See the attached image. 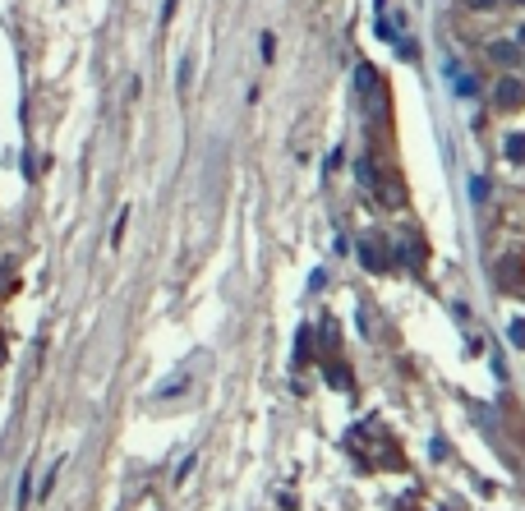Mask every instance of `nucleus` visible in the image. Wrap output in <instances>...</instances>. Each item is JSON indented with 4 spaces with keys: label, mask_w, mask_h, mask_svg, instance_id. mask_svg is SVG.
Segmentation results:
<instances>
[{
    "label": "nucleus",
    "mask_w": 525,
    "mask_h": 511,
    "mask_svg": "<svg viewBox=\"0 0 525 511\" xmlns=\"http://www.w3.org/2000/svg\"><path fill=\"white\" fill-rule=\"evenodd\" d=\"M521 5H525V0H521Z\"/></svg>",
    "instance_id": "nucleus-12"
},
{
    "label": "nucleus",
    "mask_w": 525,
    "mask_h": 511,
    "mask_svg": "<svg viewBox=\"0 0 525 511\" xmlns=\"http://www.w3.org/2000/svg\"><path fill=\"white\" fill-rule=\"evenodd\" d=\"M484 56H489L493 65H516V60H521V42H493Z\"/></svg>",
    "instance_id": "nucleus-3"
},
{
    "label": "nucleus",
    "mask_w": 525,
    "mask_h": 511,
    "mask_svg": "<svg viewBox=\"0 0 525 511\" xmlns=\"http://www.w3.org/2000/svg\"><path fill=\"white\" fill-rule=\"evenodd\" d=\"M359 180L383 207H405V189H401V175L396 170H378L373 161H359Z\"/></svg>",
    "instance_id": "nucleus-1"
},
{
    "label": "nucleus",
    "mask_w": 525,
    "mask_h": 511,
    "mask_svg": "<svg viewBox=\"0 0 525 511\" xmlns=\"http://www.w3.org/2000/svg\"><path fill=\"white\" fill-rule=\"evenodd\" d=\"M511 341H516V345H525V323H516V327H511Z\"/></svg>",
    "instance_id": "nucleus-8"
},
{
    "label": "nucleus",
    "mask_w": 525,
    "mask_h": 511,
    "mask_svg": "<svg viewBox=\"0 0 525 511\" xmlns=\"http://www.w3.org/2000/svg\"><path fill=\"white\" fill-rule=\"evenodd\" d=\"M0 286H5V272H0Z\"/></svg>",
    "instance_id": "nucleus-11"
},
{
    "label": "nucleus",
    "mask_w": 525,
    "mask_h": 511,
    "mask_svg": "<svg viewBox=\"0 0 525 511\" xmlns=\"http://www.w3.org/2000/svg\"><path fill=\"white\" fill-rule=\"evenodd\" d=\"M502 281H507V286H525V263L521 258H507V263H502Z\"/></svg>",
    "instance_id": "nucleus-4"
},
{
    "label": "nucleus",
    "mask_w": 525,
    "mask_h": 511,
    "mask_svg": "<svg viewBox=\"0 0 525 511\" xmlns=\"http://www.w3.org/2000/svg\"><path fill=\"white\" fill-rule=\"evenodd\" d=\"M0 359H5V341H0Z\"/></svg>",
    "instance_id": "nucleus-10"
},
{
    "label": "nucleus",
    "mask_w": 525,
    "mask_h": 511,
    "mask_svg": "<svg viewBox=\"0 0 525 511\" xmlns=\"http://www.w3.org/2000/svg\"><path fill=\"white\" fill-rule=\"evenodd\" d=\"M359 253H364V267H373V272H387V253H383L378 245H364Z\"/></svg>",
    "instance_id": "nucleus-5"
},
{
    "label": "nucleus",
    "mask_w": 525,
    "mask_h": 511,
    "mask_svg": "<svg viewBox=\"0 0 525 511\" xmlns=\"http://www.w3.org/2000/svg\"><path fill=\"white\" fill-rule=\"evenodd\" d=\"M493 102H498V111H516L525 102V88H521V78H502V83H498V93H493Z\"/></svg>",
    "instance_id": "nucleus-2"
},
{
    "label": "nucleus",
    "mask_w": 525,
    "mask_h": 511,
    "mask_svg": "<svg viewBox=\"0 0 525 511\" xmlns=\"http://www.w3.org/2000/svg\"><path fill=\"white\" fill-rule=\"evenodd\" d=\"M465 5H475V10H493L498 0H465Z\"/></svg>",
    "instance_id": "nucleus-9"
},
{
    "label": "nucleus",
    "mask_w": 525,
    "mask_h": 511,
    "mask_svg": "<svg viewBox=\"0 0 525 511\" xmlns=\"http://www.w3.org/2000/svg\"><path fill=\"white\" fill-rule=\"evenodd\" d=\"M507 157H511V161H525V134L507 139Z\"/></svg>",
    "instance_id": "nucleus-6"
},
{
    "label": "nucleus",
    "mask_w": 525,
    "mask_h": 511,
    "mask_svg": "<svg viewBox=\"0 0 525 511\" xmlns=\"http://www.w3.org/2000/svg\"><path fill=\"white\" fill-rule=\"evenodd\" d=\"M258 51H262V60H272V56H277V42H272V32H262V37H258Z\"/></svg>",
    "instance_id": "nucleus-7"
}]
</instances>
